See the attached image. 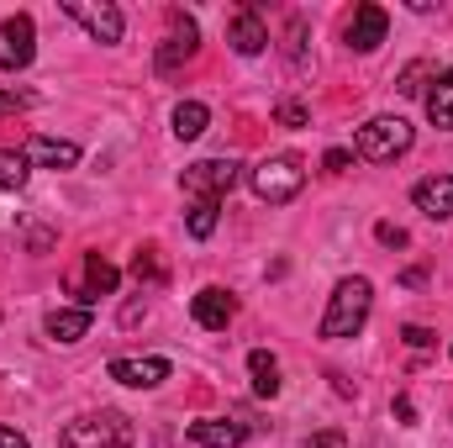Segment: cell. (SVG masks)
<instances>
[{
    "label": "cell",
    "instance_id": "7402d4cb",
    "mask_svg": "<svg viewBox=\"0 0 453 448\" xmlns=\"http://www.w3.org/2000/svg\"><path fill=\"white\" fill-rule=\"evenodd\" d=\"M217 212H222V201H190V237H211Z\"/></svg>",
    "mask_w": 453,
    "mask_h": 448
},
{
    "label": "cell",
    "instance_id": "4dcf8cb0",
    "mask_svg": "<svg viewBox=\"0 0 453 448\" xmlns=\"http://www.w3.org/2000/svg\"><path fill=\"white\" fill-rule=\"evenodd\" d=\"M406 343H411V348H433V343H438V333H427V328H406Z\"/></svg>",
    "mask_w": 453,
    "mask_h": 448
},
{
    "label": "cell",
    "instance_id": "ac0fdd59",
    "mask_svg": "<svg viewBox=\"0 0 453 448\" xmlns=\"http://www.w3.org/2000/svg\"><path fill=\"white\" fill-rule=\"evenodd\" d=\"M248 375H253V396H264V401H274L280 396V364H274V353H264V348H253L248 353Z\"/></svg>",
    "mask_w": 453,
    "mask_h": 448
},
{
    "label": "cell",
    "instance_id": "d4e9b609",
    "mask_svg": "<svg viewBox=\"0 0 453 448\" xmlns=\"http://www.w3.org/2000/svg\"><path fill=\"white\" fill-rule=\"evenodd\" d=\"M274 121L296 132V127H311V112H306L301 101H280V106H274Z\"/></svg>",
    "mask_w": 453,
    "mask_h": 448
},
{
    "label": "cell",
    "instance_id": "44dd1931",
    "mask_svg": "<svg viewBox=\"0 0 453 448\" xmlns=\"http://www.w3.org/2000/svg\"><path fill=\"white\" fill-rule=\"evenodd\" d=\"M27 169H32V164H27L16 148H0V190H21V185H27Z\"/></svg>",
    "mask_w": 453,
    "mask_h": 448
},
{
    "label": "cell",
    "instance_id": "e0dca14e",
    "mask_svg": "<svg viewBox=\"0 0 453 448\" xmlns=\"http://www.w3.org/2000/svg\"><path fill=\"white\" fill-rule=\"evenodd\" d=\"M48 337L53 343H80V337L90 333V312L85 306H58V312H48Z\"/></svg>",
    "mask_w": 453,
    "mask_h": 448
},
{
    "label": "cell",
    "instance_id": "7a4b0ae2",
    "mask_svg": "<svg viewBox=\"0 0 453 448\" xmlns=\"http://www.w3.org/2000/svg\"><path fill=\"white\" fill-rule=\"evenodd\" d=\"M248 185H253V196L264 206H290L306 190V164L296 153H274V158H264V164L248 169Z\"/></svg>",
    "mask_w": 453,
    "mask_h": 448
},
{
    "label": "cell",
    "instance_id": "8fae6325",
    "mask_svg": "<svg viewBox=\"0 0 453 448\" xmlns=\"http://www.w3.org/2000/svg\"><path fill=\"white\" fill-rule=\"evenodd\" d=\"M111 375L116 385H132V390H153V385H164L169 380V359H158V353H148V359H111Z\"/></svg>",
    "mask_w": 453,
    "mask_h": 448
},
{
    "label": "cell",
    "instance_id": "484cf974",
    "mask_svg": "<svg viewBox=\"0 0 453 448\" xmlns=\"http://www.w3.org/2000/svg\"><path fill=\"white\" fill-rule=\"evenodd\" d=\"M32 106V90H0V116H16Z\"/></svg>",
    "mask_w": 453,
    "mask_h": 448
},
{
    "label": "cell",
    "instance_id": "4316f807",
    "mask_svg": "<svg viewBox=\"0 0 453 448\" xmlns=\"http://www.w3.org/2000/svg\"><path fill=\"white\" fill-rule=\"evenodd\" d=\"M422 74H427V64H411V69L401 74V85H395V90H401V96H422Z\"/></svg>",
    "mask_w": 453,
    "mask_h": 448
},
{
    "label": "cell",
    "instance_id": "9c48e42d",
    "mask_svg": "<svg viewBox=\"0 0 453 448\" xmlns=\"http://www.w3.org/2000/svg\"><path fill=\"white\" fill-rule=\"evenodd\" d=\"M64 16L69 21H80L96 42H121V11H116L111 0H101V5H85V0H64Z\"/></svg>",
    "mask_w": 453,
    "mask_h": 448
},
{
    "label": "cell",
    "instance_id": "3957f363",
    "mask_svg": "<svg viewBox=\"0 0 453 448\" xmlns=\"http://www.w3.org/2000/svg\"><path fill=\"white\" fill-rule=\"evenodd\" d=\"M411 121L406 116H369L364 127H358V137H353V153L358 158H369V164H395L406 148H411Z\"/></svg>",
    "mask_w": 453,
    "mask_h": 448
},
{
    "label": "cell",
    "instance_id": "4fadbf2b",
    "mask_svg": "<svg viewBox=\"0 0 453 448\" xmlns=\"http://www.w3.org/2000/svg\"><path fill=\"white\" fill-rule=\"evenodd\" d=\"M190 317H196V322H201L206 333H226V322L237 317V301L226 296L222 285H206V290H201V296L190 301Z\"/></svg>",
    "mask_w": 453,
    "mask_h": 448
},
{
    "label": "cell",
    "instance_id": "277c9868",
    "mask_svg": "<svg viewBox=\"0 0 453 448\" xmlns=\"http://www.w3.org/2000/svg\"><path fill=\"white\" fill-rule=\"evenodd\" d=\"M64 448H132V422L121 412H85L64 428Z\"/></svg>",
    "mask_w": 453,
    "mask_h": 448
},
{
    "label": "cell",
    "instance_id": "1f68e13d",
    "mask_svg": "<svg viewBox=\"0 0 453 448\" xmlns=\"http://www.w3.org/2000/svg\"><path fill=\"white\" fill-rule=\"evenodd\" d=\"M0 448H32V444H27L16 428H0Z\"/></svg>",
    "mask_w": 453,
    "mask_h": 448
},
{
    "label": "cell",
    "instance_id": "83f0119b",
    "mask_svg": "<svg viewBox=\"0 0 453 448\" xmlns=\"http://www.w3.org/2000/svg\"><path fill=\"white\" fill-rule=\"evenodd\" d=\"M374 237H380L385 248H406V232H401L395 222H380V227H374Z\"/></svg>",
    "mask_w": 453,
    "mask_h": 448
},
{
    "label": "cell",
    "instance_id": "52a82bcc",
    "mask_svg": "<svg viewBox=\"0 0 453 448\" xmlns=\"http://www.w3.org/2000/svg\"><path fill=\"white\" fill-rule=\"evenodd\" d=\"M201 53V32H196V21L185 16V11H174L169 16V37L158 42V53H153V64H158V74H174L180 64H190Z\"/></svg>",
    "mask_w": 453,
    "mask_h": 448
},
{
    "label": "cell",
    "instance_id": "2e32d148",
    "mask_svg": "<svg viewBox=\"0 0 453 448\" xmlns=\"http://www.w3.org/2000/svg\"><path fill=\"white\" fill-rule=\"evenodd\" d=\"M190 438L201 448H242L248 428L242 422H226V417H201V422H190Z\"/></svg>",
    "mask_w": 453,
    "mask_h": 448
},
{
    "label": "cell",
    "instance_id": "6da1fadb",
    "mask_svg": "<svg viewBox=\"0 0 453 448\" xmlns=\"http://www.w3.org/2000/svg\"><path fill=\"white\" fill-rule=\"evenodd\" d=\"M369 306H374V285L364 280V274H348L338 280V290H333V301H327V312H322V337H358L364 333V322H369Z\"/></svg>",
    "mask_w": 453,
    "mask_h": 448
},
{
    "label": "cell",
    "instance_id": "d6986e66",
    "mask_svg": "<svg viewBox=\"0 0 453 448\" xmlns=\"http://www.w3.org/2000/svg\"><path fill=\"white\" fill-rule=\"evenodd\" d=\"M427 116H433V127L453 132V69L433 80V90H427Z\"/></svg>",
    "mask_w": 453,
    "mask_h": 448
},
{
    "label": "cell",
    "instance_id": "9a60e30c",
    "mask_svg": "<svg viewBox=\"0 0 453 448\" xmlns=\"http://www.w3.org/2000/svg\"><path fill=\"white\" fill-rule=\"evenodd\" d=\"M21 158L37 164V169H74V164H80V148L64 143V137H42V132H37V137H27Z\"/></svg>",
    "mask_w": 453,
    "mask_h": 448
},
{
    "label": "cell",
    "instance_id": "f546056e",
    "mask_svg": "<svg viewBox=\"0 0 453 448\" xmlns=\"http://www.w3.org/2000/svg\"><path fill=\"white\" fill-rule=\"evenodd\" d=\"M322 164H327V174H342V169L353 164V153H348V148H333V153H327Z\"/></svg>",
    "mask_w": 453,
    "mask_h": 448
},
{
    "label": "cell",
    "instance_id": "5b68a950",
    "mask_svg": "<svg viewBox=\"0 0 453 448\" xmlns=\"http://www.w3.org/2000/svg\"><path fill=\"white\" fill-rule=\"evenodd\" d=\"M64 285H69V296L90 312L101 296H111L116 285H121V269H116L111 259H101V253H85V259L69 269V280H64Z\"/></svg>",
    "mask_w": 453,
    "mask_h": 448
},
{
    "label": "cell",
    "instance_id": "8992f818",
    "mask_svg": "<svg viewBox=\"0 0 453 448\" xmlns=\"http://www.w3.org/2000/svg\"><path fill=\"white\" fill-rule=\"evenodd\" d=\"M237 158H201V164H190L185 174H180V185H185V196L190 201H222L226 190L237 185Z\"/></svg>",
    "mask_w": 453,
    "mask_h": 448
},
{
    "label": "cell",
    "instance_id": "603a6c76",
    "mask_svg": "<svg viewBox=\"0 0 453 448\" xmlns=\"http://www.w3.org/2000/svg\"><path fill=\"white\" fill-rule=\"evenodd\" d=\"M285 37H290V42H285V53H290V64L301 69V64H306V48H301V42H306V16H290Z\"/></svg>",
    "mask_w": 453,
    "mask_h": 448
},
{
    "label": "cell",
    "instance_id": "7c38bea8",
    "mask_svg": "<svg viewBox=\"0 0 453 448\" xmlns=\"http://www.w3.org/2000/svg\"><path fill=\"white\" fill-rule=\"evenodd\" d=\"M390 32V16L385 5H353V21H348V48L353 53H374Z\"/></svg>",
    "mask_w": 453,
    "mask_h": 448
},
{
    "label": "cell",
    "instance_id": "ba28073f",
    "mask_svg": "<svg viewBox=\"0 0 453 448\" xmlns=\"http://www.w3.org/2000/svg\"><path fill=\"white\" fill-rule=\"evenodd\" d=\"M37 58V27L32 16H5L0 21V69H27Z\"/></svg>",
    "mask_w": 453,
    "mask_h": 448
},
{
    "label": "cell",
    "instance_id": "5bb4252c",
    "mask_svg": "<svg viewBox=\"0 0 453 448\" xmlns=\"http://www.w3.org/2000/svg\"><path fill=\"white\" fill-rule=\"evenodd\" d=\"M411 206L433 222H449L453 217V174H433V180H417L411 190Z\"/></svg>",
    "mask_w": 453,
    "mask_h": 448
},
{
    "label": "cell",
    "instance_id": "f1b7e54d",
    "mask_svg": "<svg viewBox=\"0 0 453 448\" xmlns=\"http://www.w3.org/2000/svg\"><path fill=\"white\" fill-rule=\"evenodd\" d=\"M306 448H348V438H342L338 428H327V433H317V438H306Z\"/></svg>",
    "mask_w": 453,
    "mask_h": 448
},
{
    "label": "cell",
    "instance_id": "d6a6232c",
    "mask_svg": "<svg viewBox=\"0 0 453 448\" xmlns=\"http://www.w3.org/2000/svg\"><path fill=\"white\" fill-rule=\"evenodd\" d=\"M395 417H401V422H406V428H411V422H417V406H411V401H406V396H401V401H395Z\"/></svg>",
    "mask_w": 453,
    "mask_h": 448
},
{
    "label": "cell",
    "instance_id": "ffe728a7",
    "mask_svg": "<svg viewBox=\"0 0 453 448\" xmlns=\"http://www.w3.org/2000/svg\"><path fill=\"white\" fill-rule=\"evenodd\" d=\"M206 127H211V112H206L201 101H180V106H174V137L190 143V137H201Z\"/></svg>",
    "mask_w": 453,
    "mask_h": 448
},
{
    "label": "cell",
    "instance_id": "cb8c5ba5",
    "mask_svg": "<svg viewBox=\"0 0 453 448\" xmlns=\"http://www.w3.org/2000/svg\"><path fill=\"white\" fill-rule=\"evenodd\" d=\"M132 274H137V280H148V285H164V264H158V253H153V248H142V253L132 259Z\"/></svg>",
    "mask_w": 453,
    "mask_h": 448
},
{
    "label": "cell",
    "instance_id": "30bf717a",
    "mask_svg": "<svg viewBox=\"0 0 453 448\" xmlns=\"http://www.w3.org/2000/svg\"><path fill=\"white\" fill-rule=\"evenodd\" d=\"M226 42H232V53H242V58H258V53L269 48V27H264L258 5H242V11L226 21Z\"/></svg>",
    "mask_w": 453,
    "mask_h": 448
}]
</instances>
